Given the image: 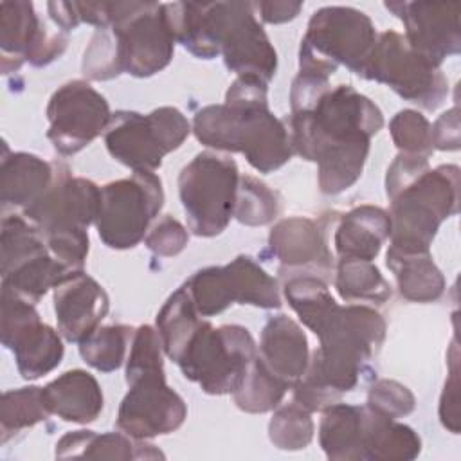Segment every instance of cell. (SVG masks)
I'll use <instances>...</instances> for the list:
<instances>
[{"label":"cell","mask_w":461,"mask_h":461,"mask_svg":"<svg viewBox=\"0 0 461 461\" xmlns=\"http://www.w3.org/2000/svg\"><path fill=\"white\" fill-rule=\"evenodd\" d=\"M389 234V212L375 205H360L340 216L333 243L340 259L373 261Z\"/></svg>","instance_id":"cell-25"},{"label":"cell","mask_w":461,"mask_h":461,"mask_svg":"<svg viewBox=\"0 0 461 461\" xmlns=\"http://www.w3.org/2000/svg\"><path fill=\"white\" fill-rule=\"evenodd\" d=\"M81 70L92 81H106L122 74L115 34L110 27L95 29L83 54Z\"/></svg>","instance_id":"cell-39"},{"label":"cell","mask_w":461,"mask_h":461,"mask_svg":"<svg viewBox=\"0 0 461 461\" xmlns=\"http://www.w3.org/2000/svg\"><path fill=\"white\" fill-rule=\"evenodd\" d=\"M376 31L371 18L344 5H328L315 11L299 47V72L330 77L344 65L360 76L373 54Z\"/></svg>","instance_id":"cell-5"},{"label":"cell","mask_w":461,"mask_h":461,"mask_svg":"<svg viewBox=\"0 0 461 461\" xmlns=\"http://www.w3.org/2000/svg\"><path fill=\"white\" fill-rule=\"evenodd\" d=\"M56 175V162H47L32 153H9L4 146L0 167L2 209H20L22 212L38 202L50 187Z\"/></svg>","instance_id":"cell-22"},{"label":"cell","mask_w":461,"mask_h":461,"mask_svg":"<svg viewBox=\"0 0 461 461\" xmlns=\"http://www.w3.org/2000/svg\"><path fill=\"white\" fill-rule=\"evenodd\" d=\"M191 133L185 115L173 106H160L148 115L131 110L112 113L104 131L108 153L133 171H155L162 158L178 149Z\"/></svg>","instance_id":"cell-8"},{"label":"cell","mask_w":461,"mask_h":461,"mask_svg":"<svg viewBox=\"0 0 461 461\" xmlns=\"http://www.w3.org/2000/svg\"><path fill=\"white\" fill-rule=\"evenodd\" d=\"M421 450V439L405 423L380 416L366 407L362 459L367 461H409Z\"/></svg>","instance_id":"cell-29"},{"label":"cell","mask_w":461,"mask_h":461,"mask_svg":"<svg viewBox=\"0 0 461 461\" xmlns=\"http://www.w3.org/2000/svg\"><path fill=\"white\" fill-rule=\"evenodd\" d=\"M268 247L281 263L279 272H288L290 277L328 274L331 268L324 230L310 218L292 216L277 221L268 234Z\"/></svg>","instance_id":"cell-19"},{"label":"cell","mask_w":461,"mask_h":461,"mask_svg":"<svg viewBox=\"0 0 461 461\" xmlns=\"http://www.w3.org/2000/svg\"><path fill=\"white\" fill-rule=\"evenodd\" d=\"M205 20L209 38L230 72L265 83L274 77L277 54L250 2L205 4Z\"/></svg>","instance_id":"cell-9"},{"label":"cell","mask_w":461,"mask_h":461,"mask_svg":"<svg viewBox=\"0 0 461 461\" xmlns=\"http://www.w3.org/2000/svg\"><path fill=\"white\" fill-rule=\"evenodd\" d=\"M315 335L319 348L312 353L304 375L292 385L294 402L310 412L340 402V396L357 385L385 339V321L366 304L339 306Z\"/></svg>","instance_id":"cell-2"},{"label":"cell","mask_w":461,"mask_h":461,"mask_svg":"<svg viewBox=\"0 0 461 461\" xmlns=\"http://www.w3.org/2000/svg\"><path fill=\"white\" fill-rule=\"evenodd\" d=\"M362 77L387 85L400 97L425 110H436L448 94L441 68L418 56L394 31H385L376 38Z\"/></svg>","instance_id":"cell-13"},{"label":"cell","mask_w":461,"mask_h":461,"mask_svg":"<svg viewBox=\"0 0 461 461\" xmlns=\"http://www.w3.org/2000/svg\"><path fill=\"white\" fill-rule=\"evenodd\" d=\"M101 205V187L56 162V175L43 196L22 214L41 232L79 230L95 223Z\"/></svg>","instance_id":"cell-17"},{"label":"cell","mask_w":461,"mask_h":461,"mask_svg":"<svg viewBox=\"0 0 461 461\" xmlns=\"http://www.w3.org/2000/svg\"><path fill=\"white\" fill-rule=\"evenodd\" d=\"M258 357L263 366L290 389L308 367V339L295 321L283 313L274 315L261 330Z\"/></svg>","instance_id":"cell-21"},{"label":"cell","mask_w":461,"mask_h":461,"mask_svg":"<svg viewBox=\"0 0 461 461\" xmlns=\"http://www.w3.org/2000/svg\"><path fill=\"white\" fill-rule=\"evenodd\" d=\"M457 348L454 349V358L450 360V376L445 382V389L441 393L439 400V420L445 429H448L452 434L459 432V405H457Z\"/></svg>","instance_id":"cell-44"},{"label":"cell","mask_w":461,"mask_h":461,"mask_svg":"<svg viewBox=\"0 0 461 461\" xmlns=\"http://www.w3.org/2000/svg\"><path fill=\"white\" fill-rule=\"evenodd\" d=\"M268 438L281 450L306 448L313 438L312 412L295 402L279 407L268 423Z\"/></svg>","instance_id":"cell-38"},{"label":"cell","mask_w":461,"mask_h":461,"mask_svg":"<svg viewBox=\"0 0 461 461\" xmlns=\"http://www.w3.org/2000/svg\"><path fill=\"white\" fill-rule=\"evenodd\" d=\"M279 212V196L267 184L259 182L254 176H240L234 218L250 227L270 223Z\"/></svg>","instance_id":"cell-37"},{"label":"cell","mask_w":461,"mask_h":461,"mask_svg":"<svg viewBox=\"0 0 461 461\" xmlns=\"http://www.w3.org/2000/svg\"><path fill=\"white\" fill-rule=\"evenodd\" d=\"M47 25L38 18L32 2L5 0L0 4V56L2 72L18 70L31 59Z\"/></svg>","instance_id":"cell-23"},{"label":"cell","mask_w":461,"mask_h":461,"mask_svg":"<svg viewBox=\"0 0 461 461\" xmlns=\"http://www.w3.org/2000/svg\"><path fill=\"white\" fill-rule=\"evenodd\" d=\"M240 171L221 153L202 151L178 175V196L193 234L218 236L234 214Z\"/></svg>","instance_id":"cell-7"},{"label":"cell","mask_w":461,"mask_h":461,"mask_svg":"<svg viewBox=\"0 0 461 461\" xmlns=\"http://www.w3.org/2000/svg\"><path fill=\"white\" fill-rule=\"evenodd\" d=\"M366 407L333 403L322 411L319 425V443L328 459L360 461L364 438Z\"/></svg>","instance_id":"cell-27"},{"label":"cell","mask_w":461,"mask_h":461,"mask_svg":"<svg viewBox=\"0 0 461 461\" xmlns=\"http://www.w3.org/2000/svg\"><path fill=\"white\" fill-rule=\"evenodd\" d=\"M187 241H189L187 229L173 216L160 218L144 238L146 247L153 254L162 258H171L180 254L185 249Z\"/></svg>","instance_id":"cell-43"},{"label":"cell","mask_w":461,"mask_h":461,"mask_svg":"<svg viewBox=\"0 0 461 461\" xmlns=\"http://www.w3.org/2000/svg\"><path fill=\"white\" fill-rule=\"evenodd\" d=\"M110 308L104 288L85 270L68 274L54 288L58 330L68 342H81L95 331Z\"/></svg>","instance_id":"cell-20"},{"label":"cell","mask_w":461,"mask_h":461,"mask_svg":"<svg viewBox=\"0 0 461 461\" xmlns=\"http://www.w3.org/2000/svg\"><path fill=\"white\" fill-rule=\"evenodd\" d=\"M252 9L259 13L261 20L267 23H285L294 20L299 11L303 9L301 2H286V0H279V2H254Z\"/></svg>","instance_id":"cell-46"},{"label":"cell","mask_w":461,"mask_h":461,"mask_svg":"<svg viewBox=\"0 0 461 461\" xmlns=\"http://www.w3.org/2000/svg\"><path fill=\"white\" fill-rule=\"evenodd\" d=\"M74 270L59 263L50 252L38 256L2 276V290L36 304L49 288H56Z\"/></svg>","instance_id":"cell-32"},{"label":"cell","mask_w":461,"mask_h":461,"mask_svg":"<svg viewBox=\"0 0 461 461\" xmlns=\"http://www.w3.org/2000/svg\"><path fill=\"white\" fill-rule=\"evenodd\" d=\"M56 457H95V459H157L160 450L144 439H135L124 432L72 430L56 443Z\"/></svg>","instance_id":"cell-26"},{"label":"cell","mask_w":461,"mask_h":461,"mask_svg":"<svg viewBox=\"0 0 461 461\" xmlns=\"http://www.w3.org/2000/svg\"><path fill=\"white\" fill-rule=\"evenodd\" d=\"M391 247L400 252H429L439 225L457 212L459 167H427L391 198Z\"/></svg>","instance_id":"cell-4"},{"label":"cell","mask_w":461,"mask_h":461,"mask_svg":"<svg viewBox=\"0 0 461 461\" xmlns=\"http://www.w3.org/2000/svg\"><path fill=\"white\" fill-rule=\"evenodd\" d=\"M43 240L50 250V254L63 263L67 268L77 272L83 270L85 259L88 256L90 241L88 232L85 229L79 230H58L43 234Z\"/></svg>","instance_id":"cell-42"},{"label":"cell","mask_w":461,"mask_h":461,"mask_svg":"<svg viewBox=\"0 0 461 461\" xmlns=\"http://www.w3.org/2000/svg\"><path fill=\"white\" fill-rule=\"evenodd\" d=\"M385 265L407 301L432 303L445 292V277L432 261L430 252H400L389 247Z\"/></svg>","instance_id":"cell-28"},{"label":"cell","mask_w":461,"mask_h":461,"mask_svg":"<svg viewBox=\"0 0 461 461\" xmlns=\"http://www.w3.org/2000/svg\"><path fill=\"white\" fill-rule=\"evenodd\" d=\"M267 85L256 77H236L223 104H209L193 119L194 137L207 148L243 153L259 173H272L294 155L283 121L270 110Z\"/></svg>","instance_id":"cell-3"},{"label":"cell","mask_w":461,"mask_h":461,"mask_svg":"<svg viewBox=\"0 0 461 461\" xmlns=\"http://www.w3.org/2000/svg\"><path fill=\"white\" fill-rule=\"evenodd\" d=\"M47 137L65 157L86 148L106 131L112 113L108 101L86 81L74 79L61 85L47 104Z\"/></svg>","instance_id":"cell-15"},{"label":"cell","mask_w":461,"mask_h":461,"mask_svg":"<svg viewBox=\"0 0 461 461\" xmlns=\"http://www.w3.org/2000/svg\"><path fill=\"white\" fill-rule=\"evenodd\" d=\"M286 391L288 387L283 382H279L256 355L241 385L232 394L234 403L241 411L261 414L276 409L281 403Z\"/></svg>","instance_id":"cell-36"},{"label":"cell","mask_w":461,"mask_h":461,"mask_svg":"<svg viewBox=\"0 0 461 461\" xmlns=\"http://www.w3.org/2000/svg\"><path fill=\"white\" fill-rule=\"evenodd\" d=\"M256 355V342L247 328L240 324L214 328L209 321H202L176 364L203 393L229 394L238 391Z\"/></svg>","instance_id":"cell-6"},{"label":"cell","mask_w":461,"mask_h":461,"mask_svg":"<svg viewBox=\"0 0 461 461\" xmlns=\"http://www.w3.org/2000/svg\"><path fill=\"white\" fill-rule=\"evenodd\" d=\"M50 411L43 398V387H20L5 391L0 402V432L2 443L23 429L47 420Z\"/></svg>","instance_id":"cell-34"},{"label":"cell","mask_w":461,"mask_h":461,"mask_svg":"<svg viewBox=\"0 0 461 461\" xmlns=\"http://www.w3.org/2000/svg\"><path fill=\"white\" fill-rule=\"evenodd\" d=\"M382 126L384 115L369 97L337 85L308 108L292 112L286 130L294 153L317 162L321 193L339 194L360 178L369 140Z\"/></svg>","instance_id":"cell-1"},{"label":"cell","mask_w":461,"mask_h":461,"mask_svg":"<svg viewBox=\"0 0 461 461\" xmlns=\"http://www.w3.org/2000/svg\"><path fill=\"white\" fill-rule=\"evenodd\" d=\"M184 286L202 317L218 315L234 303L267 310L281 306L277 281L243 254L223 267L194 272Z\"/></svg>","instance_id":"cell-12"},{"label":"cell","mask_w":461,"mask_h":461,"mask_svg":"<svg viewBox=\"0 0 461 461\" xmlns=\"http://www.w3.org/2000/svg\"><path fill=\"white\" fill-rule=\"evenodd\" d=\"M133 330L124 324L99 326L79 342L81 358L97 371L110 373L122 366Z\"/></svg>","instance_id":"cell-35"},{"label":"cell","mask_w":461,"mask_h":461,"mask_svg":"<svg viewBox=\"0 0 461 461\" xmlns=\"http://www.w3.org/2000/svg\"><path fill=\"white\" fill-rule=\"evenodd\" d=\"M432 149L454 151L459 148V115L457 106L445 112L434 126H430Z\"/></svg>","instance_id":"cell-45"},{"label":"cell","mask_w":461,"mask_h":461,"mask_svg":"<svg viewBox=\"0 0 461 461\" xmlns=\"http://www.w3.org/2000/svg\"><path fill=\"white\" fill-rule=\"evenodd\" d=\"M202 315L196 312L185 286L182 285L169 295L160 312L157 313V333L162 342L164 353L178 362L185 346L202 324Z\"/></svg>","instance_id":"cell-30"},{"label":"cell","mask_w":461,"mask_h":461,"mask_svg":"<svg viewBox=\"0 0 461 461\" xmlns=\"http://www.w3.org/2000/svg\"><path fill=\"white\" fill-rule=\"evenodd\" d=\"M108 11V27L117 40L122 72L149 77L169 65L175 38L166 20L164 4L110 2Z\"/></svg>","instance_id":"cell-10"},{"label":"cell","mask_w":461,"mask_h":461,"mask_svg":"<svg viewBox=\"0 0 461 461\" xmlns=\"http://www.w3.org/2000/svg\"><path fill=\"white\" fill-rule=\"evenodd\" d=\"M366 407L380 416L398 420L414 411L416 398L403 384L384 378L369 389Z\"/></svg>","instance_id":"cell-41"},{"label":"cell","mask_w":461,"mask_h":461,"mask_svg":"<svg viewBox=\"0 0 461 461\" xmlns=\"http://www.w3.org/2000/svg\"><path fill=\"white\" fill-rule=\"evenodd\" d=\"M405 25L409 47L434 67L461 52L459 2H385Z\"/></svg>","instance_id":"cell-18"},{"label":"cell","mask_w":461,"mask_h":461,"mask_svg":"<svg viewBox=\"0 0 461 461\" xmlns=\"http://www.w3.org/2000/svg\"><path fill=\"white\" fill-rule=\"evenodd\" d=\"M47 9L52 22L58 25V29L67 32V31H74L79 25L74 2H49Z\"/></svg>","instance_id":"cell-47"},{"label":"cell","mask_w":461,"mask_h":461,"mask_svg":"<svg viewBox=\"0 0 461 461\" xmlns=\"http://www.w3.org/2000/svg\"><path fill=\"white\" fill-rule=\"evenodd\" d=\"M128 393L119 412L117 429L135 439H149L176 430L187 407L178 393L166 384L164 367L126 375Z\"/></svg>","instance_id":"cell-14"},{"label":"cell","mask_w":461,"mask_h":461,"mask_svg":"<svg viewBox=\"0 0 461 461\" xmlns=\"http://www.w3.org/2000/svg\"><path fill=\"white\" fill-rule=\"evenodd\" d=\"M164 203L162 182L153 171H133L131 176L101 187L95 229L101 241L115 250L133 249Z\"/></svg>","instance_id":"cell-11"},{"label":"cell","mask_w":461,"mask_h":461,"mask_svg":"<svg viewBox=\"0 0 461 461\" xmlns=\"http://www.w3.org/2000/svg\"><path fill=\"white\" fill-rule=\"evenodd\" d=\"M2 344L13 351L18 373L36 380L56 369L63 358L59 333L41 322L34 304L2 290Z\"/></svg>","instance_id":"cell-16"},{"label":"cell","mask_w":461,"mask_h":461,"mask_svg":"<svg viewBox=\"0 0 461 461\" xmlns=\"http://www.w3.org/2000/svg\"><path fill=\"white\" fill-rule=\"evenodd\" d=\"M43 398L50 414L63 421L90 423L103 411V391L99 382L83 369H72L43 387Z\"/></svg>","instance_id":"cell-24"},{"label":"cell","mask_w":461,"mask_h":461,"mask_svg":"<svg viewBox=\"0 0 461 461\" xmlns=\"http://www.w3.org/2000/svg\"><path fill=\"white\" fill-rule=\"evenodd\" d=\"M335 288L348 303L384 304L391 299V285L384 279L378 267L367 259H339Z\"/></svg>","instance_id":"cell-33"},{"label":"cell","mask_w":461,"mask_h":461,"mask_svg":"<svg viewBox=\"0 0 461 461\" xmlns=\"http://www.w3.org/2000/svg\"><path fill=\"white\" fill-rule=\"evenodd\" d=\"M285 297L301 322L317 333L340 306L319 276H292L283 286Z\"/></svg>","instance_id":"cell-31"},{"label":"cell","mask_w":461,"mask_h":461,"mask_svg":"<svg viewBox=\"0 0 461 461\" xmlns=\"http://www.w3.org/2000/svg\"><path fill=\"white\" fill-rule=\"evenodd\" d=\"M389 131L396 148L405 155H416L429 158L432 153L430 144V124L416 110L398 112L391 122Z\"/></svg>","instance_id":"cell-40"}]
</instances>
